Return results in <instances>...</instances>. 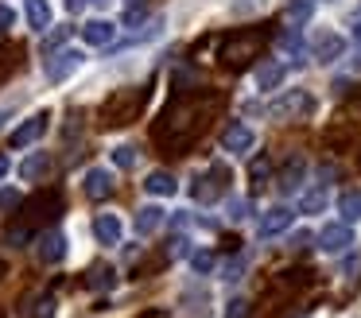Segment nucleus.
<instances>
[{
	"label": "nucleus",
	"mask_w": 361,
	"mask_h": 318,
	"mask_svg": "<svg viewBox=\"0 0 361 318\" xmlns=\"http://www.w3.org/2000/svg\"><path fill=\"white\" fill-rule=\"evenodd\" d=\"M202 124H206V101H202V97H179V101H175V105L164 113L156 136L175 152V147H187L190 140L202 132Z\"/></svg>",
	"instance_id": "1"
},
{
	"label": "nucleus",
	"mask_w": 361,
	"mask_h": 318,
	"mask_svg": "<svg viewBox=\"0 0 361 318\" xmlns=\"http://www.w3.org/2000/svg\"><path fill=\"white\" fill-rule=\"evenodd\" d=\"M264 43H268L264 31H237L226 43V51H221V62H226L229 70H241V66H249L252 59H260Z\"/></svg>",
	"instance_id": "2"
},
{
	"label": "nucleus",
	"mask_w": 361,
	"mask_h": 318,
	"mask_svg": "<svg viewBox=\"0 0 361 318\" xmlns=\"http://www.w3.org/2000/svg\"><path fill=\"white\" fill-rule=\"evenodd\" d=\"M140 109H144V90H117L105 101L102 116H105V124H128V121H136Z\"/></svg>",
	"instance_id": "3"
},
{
	"label": "nucleus",
	"mask_w": 361,
	"mask_h": 318,
	"mask_svg": "<svg viewBox=\"0 0 361 318\" xmlns=\"http://www.w3.org/2000/svg\"><path fill=\"white\" fill-rule=\"evenodd\" d=\"M82 51H74V47H63V51L47 54V62H43V74H47V82H66V78L74 74V70L82 66Z\"/></svg>",
	"instance_id": "4"
},
{
	"label": "nucleus",
	"mask_w": 361,
	"mask_h": 318,
	"mask_svg": "<svg viewBox=\"0 0 361 318\" xmlns=\"http://www.w3.org/2000/svg\"><path fill=\"white\" fill-rule=\"evenodd\" d=\"M47 124H51V113H47V109H43V113H32L24 124H20V128H12V147H32L35 140L47 132Z\"/></svg>",
	"instance_id": "5"
},
{
	"label": "nucleus",
	"mask_w": 361,
	"mask_h": 318,
	"mask_svg": "<svg viewBox=\"0 0 361 318\" xmlns=\"http://www.w3.org/2000/svg\"><path fill=\"white\" fill-rule=\"evenodd\" d=\"M82 190H86V198L105 202V198H113L117 183H113V175H109L105 167H90V171H86V178H82Z\"/></svg>",
	"instance_id": "6"
},
{
	"label": "nucleus",
	"mask_w": 361,
	"mask_h": 318,
	"mask_svg": "<svg viewBox=\"0 0 361 318\" xmlns=\"http://www.w3.org/2000/svg\"><path fill=\"white\" fill-rule=\"evenodd\" d=\"M350 245H353L350 221H334V225H326V229L319 233V248H322V252H330V256L345 252V248H350Z\"/></svg>",
	"instance_id": "7"
},
{
	"label": "nucleus",
	"mask_w": 361,
	"mask_h": 318,
	"mask_svg": "<svg viewBox=\"0 0 361 318\" xmlns=\"http://www.w3.org/2000/svg\"><path fill=\"white\" fill-rule=\"evenodd\" d=\"M307 109H311V97L299 93V90H291V93H283V97H276L272 105H268V116L283 121V116H299V113H307Z\"/></svg>",
	"instance_id": "8"
},
{
	"label": "nucleus",
	"mask_w": 361,
	"mask_h": 318,
	"mask_svg": "<svg viewBox=\"0 0 361 318\" xmlns=\"http://www.w3.org/2000/svg\"><path fill=\"white\" fill-rule=\"evenodd\" d=\"M226 178H229V171L221 167V163H214V167H210V175H202V178H198L195 198H198V202H214L221 190H226Z\"/></svg>",
	"instance_id": "9"
},
{
	"label": "nucleus",
	"mask_w": 361,
	"mask_h": 318,
	"mask_svg": "<svg viewBox=\"0 0 361 318\" xmlns=\"http://www.w3.org/2000/svg\"><path fill=\"white\" fill-rule=\"evenodd\" d=\"M257 144V136H252L249 124H229L226 132H221V152H249V147Z\"/></svg>",
	"instance_id": "10"
},
{
	"label": "nucleus",
	"mask_w": 361,
	"mask_h": 318,
	"mask_svg": "<svg viewBox=\"0 0 361 318\" xmlns=\"http://www.w3.org/2000/svg\"><path fill=\"white\" fill-rule=\"evenodd\" d=\"M291 217H295V209H291V206L264 209V217H260V237H276V233H283L291 225Z\"/></svg>",
	"instance_id": "11"
},
{
	"label": "nucleus",
	"mask_w": 361,
	"mask_h": 318,
	"mask_svg": "<svg viewBox=\"0 0 361 318\" xmlns=\"http://www.w3.org/2000/svg\"><path fill=\"white\" fill-rule=\"evenodd\" d=\"M35 252H39L43 264H59V260L66 256V237H63L59 229H47V233L39 237V248H35Z\"/></svg>",
	"instance_id": "12"
},
{
	"label": "nucleus",
	"mask_w": 361,
	"mask_h": 318,
	"mask_svg": "<svg viewBox=\"0 0 361 318\" xmlns=\"http://www.w3.org/2000/svg\"><path fill=\"white\" fill-rule=\"evenodd\" d=\"M121 233H125V225H121L117 214H97L94 217V237L102 240V245H121Z\"/></svg>",
	"instance_id": "13"
},
{
	"label": "nucleus",
	"mask_w": 361,
	"mask_h": 318,
	"mask_svg": "<svg viewBox=\"0 0 361 318\" xmlns=\"http://www.w3.org/2000/svg\"><path fill=\"white\" fill-rule=\"evenodd\" d=\"M82 39H86L90 47H109L113 39H117V27H113L109 20H90V23H82Z\"/></svg>",
	"instance_id": "14"
},
{
	"label": "nucleus",
	"mask_w": 361,
	"mask_h": 318,
	"mask_svg": "<svg viewBox=\"0 0 361 318\" xmlns=\"http://www.w3.org/2000/svg\"><path fill=\"white\" fill-rule=\"evenodd\" d=\"M342 51H345V43H342V35H334V31H322V35L314 39V59L319 62L342 59Z\"/></svg>",
	"instance_id": "15"
},
{
	"label": "nucleus",
	"mask_w": 361,
	"mask_h": 318,
	"mask_svg": "<svg viewBox=\"0 0 361 318\" xmlns=\"http://www.w3.org/2000/svg\"><path fill=\"white\" fill-rule=\"evenodd\" d=\"M47 171H51V155L47 152H32L24 163H20V178H24V183H35V178H43Z\"/></svg>",
	"instance_id": "16"
},
{
	"label": "nucleus",
	"mask_w": 361,
	"mask_h": 318,
	"mask_svg": "<svg viewBox=\"0 0 361 318\" xmlns=\"http://www.w3.org/2000/svg\"><path fill=\"white\" fill-rule=\"evenodd\" d=\"M144 190L156 194V198H171V194L179 190V183H175V175H167V171H152V175L144 178Z\"/></svg>",
	"instance_id": "17"
},
{
	"label": "nucleus",
	"mask_w": 361,
	"mask_h": 318,
	"mask_svg": "<svg viewBox=\"0 0 361 318\" xmlns=\"http://www.w3.org/2000/svg\"><path fill=\"white\" fill-rule=\"evenodd\" d=\"M303 171H307V163L299 159V155H291V159H288V167L280 171V183H276V186H280L283 194L299 190V183H303Z\"/></svg>",
	"instance_id": "18"
},
{
	"label": "nucleus",
	"mask_w": 361,
	"mask_h": 318,
	"mask_svg": "<svg viewBox=\"0 0 361 318\" xmlns=\"http://www.w3.org/2000/svg\"><path fill=\"white\" fill-rule=\"evenodd\" d=\"M338 214H342V221H361V186H350V190H342V198H338Z\"/></svg>",
	"instance_id": "19"
},
{
	"label": "nucleus",
	"mask_w": 361,
	"mask_h": 318,
	"mask_svg": "<svg viewBox=\"0 0 361 318\" xmlns=\"http://www.w3.org/2000/svg\"><path fill=\"white\" fill-rule=\"evenodd\" d=\"M159 225H164V209H159V206H144V209H136V233H140V237L156 233Z\"/></svg>",
	"instance_id": "20"
},
{
	"label": "nucleus",
	"mask_w": 361,
	"mask_h": 318,
	"mask_svg": "<svg viewBox=\"0 0 361 318\" xmlns=\"http://www.w3.org/2000/svg\"><path fill=\"white\" fill-rule=\"evenodd\" d=\"M27 23H32L35 31L51 27V4L47 0H27Z\"/></svg>",
	"instance_id": "21"
},
{
	"label": "nucleus",
	"mask_w": 361,
	"mask_h": 318,
	"mask_svg": "<svg viewBox=\"0 0 361 318\" xmlns=\"http://www.w3.org/2000/svg\"><path fill=\"white\" fill-rule=\"evenodd\" d=\"M280 82H283V66H280V62H264V66L257 70V85H260V90H276Z\"/></svg>",
	"instance_id": "22"
},
{
	"label": "nucleus",
	"mask_w": 361,
	"mask_h": 318,
	"mask_svg": "<svg viewBox=\"0 0 361 318\" xmlns=\"http://www.w3.org/2000/svg\"><path fill=\"white\" fill-rule=\"evenodd\" d=\"M322 206H326V190H322V186H314V190H307L303 198H299V214H319Z\"/></svg>",
	"instance_id": "23"
},
{
	"label": "nucleus",
	"mask_w": 361,
	"mask_h": 318,
	"mask_svg": "<svg viewBox=\"0 0 361 318\" xmlns=\"http://www.w3.org/2000/svg\"><path fill=\"white\" fill-rule=\"evenodd\" d=\"M113 163H117L121 171H133L136 167V147H128V144L113 147Z\"/></svg>",
	"instance_id": "24"
},
{
	"label": "nucleus",
	"mask_w": 361,
	"mask_h": 318,
	"mask_svg": "<svg viewBox=\"0 0 361 318\" xmlns=\"http://www.w3.org/2000/svg\"><path fill=\"white\" fill-rule=\"evenodd\" d=\"M86 283L90 287H113V283H117V271H113V268H94Z\"/></svg>",
	"instance_id": "25"
},
{
	"label": "nucleus",
	"mask_w": 361,
	"mask_h": 318,
	"mask_svg": "<svg viewBox=\"0 0 361 318\" xmlns=\"http://www.w3.org/2000/svg\"><path fill=\"white\" fill-rule=\"evenodd\" d=\"M268 171H272V163H268L264 155H260V159H252V167H249V178H252L257 186H264V175H268Z\"/></svg>",
	"instance_id": "26"
},
{
	"label": "nucleus",
	"mask_w": 361,
	"mask_h": 318,
	"mask_svg": "<svg viewBox=\"0 0 361 318\" xmlns=\"http://www.w3.org/2000/svg\"><path fill=\"white\" fill-rule=\"evenodd\" d=\"M190 268H195L198 276H206V271H214V252H195V256H190Z\"/></svg>",
	"instance_id": "27"
},
{
	"label": "nucleus",
	"mask_w": 361,
	"mask_h": 318,
	"mask_svg": "<svg viewBox=\"0 0 361 318\" xmlns=\"http://www.w3.org/2000/svg\"><path fill=\"white\" fill-rule=\"evenodd\" d=\"M32 318H55V299L51 295H43V299H35V310Z\"/></svg>",
	"instance_id": "28"
},
{
	"label": "nucleus",
	"mask_w": 361,
	"mask_h": 318,
	"mask_svg": "<svg viewBox=\"0 0 361 318\" xmlns=\"http://www.w3.org/2000/svg\"><path fill=\"white\" fill-rule=\"evenodd\" d=\"M249 217V202L245 198H229V221H245Z\"/></svg>",
	"instance_id": "29"
},
{
	"label": "nucleus",
	"mask_w": 361,
	"mask_h": 318,
	"mask_svg": "<svg viewBox=\"0 0 361 318\" xmlns=\"http://www.w3.org/2000/svg\"><path fill=\"white\" fill-rule=\"evenodd\" d=\"M16 206H20V190L4 186V190H0V209H16Z\"/></svg>",
	"instance_id": "30"
},
{
	"label": "nucleus",
	"mask_w": 361,
	"mask_h": 318,
	"mask_svg": "<svg viewBox=\"0 0 361 318\" xmlns=\"http://www.w3.org/2000/svg\"><path fill=\"white\" fill-rule=\"evenodd\" d=\"M226 318H249V302L233 299V302H229V310H226Z\"/></svg>",
	"instance_id": "31"
},
{
	"label": "nucleus",
	"mask_w": 361,
	"mask_h": 318,
	"mask_svg": "<svg viewBox=\"0 0 361 318\" xmlns=\"http://www.w3.org/2000/svg\"><path fill=\"white\" fill-rule=\"evenodd\" d=\"M12 23H16V12H12L8 4H0V35H4V31H8Z\"/></svg>",
	"instance_id": "32"
},
{
	"label": "nucleus",
	"mask_w": 361,
	"mask_h": 318,
	"mask_svg": "<svg viewBox=\"0 0 361 318\" xmlns=\"http://www.w3.org/2000/svg\"><path fill=\"white\" fill-rule=\"evenodd\" d=\"M63 39H66V27H59V31H55V35H51V39H47V43H43V51H47V54H51V51H55V47H59V43H63Z\"/></svg>",
	"instance_id": "33"
},
{
	"label": "nucleus",
	"mask_w": 361,
	"mask_h": 318,
	"mask_svg": "<svg viewBox=\"0 0 361 318\" xmlns=\"http://www.w3.org/2000/svg\"><path fill=\"white\" fill-rule=\"evenodd\" d=\"M144 20V8H128V16H125V23L133 27V23H140Z\"/></svg>",
	"instance_id": "34"
},
{
	"label": "nucleus",
	"mask_w": 361,
	"mask_h": 318,
	"mask_svg": "<svg viewBox=\"0 0 361 318\" xmlns=\"http://www.w3.org/2000/svg\"><path fill=\"white\" fill-rule=\"evenodd\" d=\"M171 256H187V240H171Z\"/></svg>",
	"instance_id": "35"
},
{
	"label": "nucleus",
	"mask_w": 361,
	"mask_h": 318,
	"mask_svg": "<svg viewBox=\"0 0 361 318\" xmlns=\"http://www.w3.org/2000/svg\"><path fill=\"white\" fill-rule=\"evenodd\" d=\"M86 4H90V0H66V8H71V12H82Z\"/></svg>",
	"instance_id": "36"
},
{
	"label": "nucleus",
	"mask_w": 361,
	"mask_h": 318,
	"mask_svg": "<svg viewBox=\"0 0 361 318\" xmlns=\"http://www.w3.org/2000/svg\"><path fill=\"white\" fill-rule=\"evenodd\" d=\"M8 175V159H4V155H0V178Z\"/></svg>",
	"instance_id": "37"
},
{
	"label": "nucleus",
	"mask_w": 361,
	"mask_h": 318,
	"mask_svg": "<svg viewBox=\"0 0 361 318\" xmlns=\"http://www.w3.org/2000/svg\"><path fill=\"white\" fill-rule=\"evenodd\" d=\"M12 116V109H0V128H4V121Z\"/></svg>",
	"instance_id": "38"
},
{
	"label": "nucleus",
	"mask_w": 361,
	"mask_h": 318,
	"mask_svg": "<svg viewBox=\"0 0 361 318\" xmlns=\"http://www.w3.org/2000/svg\"><path fill=\"white\" fill-rule=\"evenodd\" d=\"M353 39H357V43H361V20L353 23Z\"/></svg>",
	"instance_id": "39"
},
{
	"label": "nucleus",
	"mask_w": 361,
	"mask_h": 318,
	"mask_svg": "<svg viewBox=\"0 0 361 318\" xmlns=\"http://www.w3.org/2000/svg\"><path fill=\"white\" fill-rule=\"evenodd\" d=\"M128 4H136V0H128Z\"/></svg>",
	"instance_id": "40"
}]
</instances>
